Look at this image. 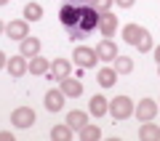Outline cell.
Returning <instances> with one entry per match:
<instances>
[{
    "mask_svg": "<svg viewBox=\"0 0 160 141\" xmlns=\"http://www.w3.org/2000/svg\"><path fill=\"white\" fill-rule=\"evenodd\" d=\"M72 59H75V64H78L80 69H91V67H96V61H99L96 48H88V45H78Z\"/></svg>",
    "mask_w": 160,
    "mask_h": 141,
    "instance_id": "3",
    "label": "cell"
},
{
    "mask_svg": "<svg viewBox=\"0 0 160 141\" xmlns=\"http://www.w3.org/2000/svg\"><path fill=\"white\" fill-rule=\"evenodd\" d=\"M136 48H139V53H149V51H152V35H149V29H144V32H142Z\"/></svg>",
    "mask_w": 160,
    "mask_h": 141,
    "instance_id": "24",
    "label": "cell"
},
{
    "mask_svg": "<svg viewBox=\"0 0 160 141\" xmlns=\"http://www.w3.org/2000/svg\"><path fill=\"white\" fill-rule=\"evenodd\" d=\"M59 83H62L64 96H69V99H78L80 93H83V83L75 80V77H64V80H59Z\"/></svg>",
    "mask_w": 160,
    "mask_h": 141,
    "instance_id": "12",
    "label": "cell"
},
{
    "mask_svg": "<svg viewBox=\"0 0 160 141\" xmlns=\"http://www.w3.org/2000/svg\"><path fill=\"white\" fill-rule=\"evenodd\" d=\"M6 35L11 40H19V43H22V40L29 35V22L27 19H13V22H8L6 24Z\"/></svg>",
    "mask_w": 160,
    "mask_h": 141,
    "instance_id": "5",
    "label": "cell"
},
{
    "mask_svg": "<svg viewBox=\"0 0 160 141\" xmlns=\"http://www.w3.org/2000/svg\"><path fill=\"white\" fill-rule=\"evenodd\" d=\"M139 139L142 141H160V128L152 123V120H147V123L139 128Z\"/></svg>",
    "mask_w": 160,
    "mask_h": 141,
    "instance_id": "14",
    "label": "cell"
},
{
    "mask_svg": "<svg viewBox=\"0 0 160 141\" xmlns=\"http://www.w3.org/2000/svg\"><path fill=\"white\" fill-rule=\"evenodd\" d=\"M6 3H8V0H0V6H6Z\"/></svg>",
    "mask_w": 160,
    "mask_h": 141,
    "instance_id": "31",
    "label": "cell"
},
{
    "mask_svg": "<svg viewBox=\"0 0 160 141\" xmlns=\"http://www.w3.org/2000/svg\"><path fill=\"white\" fill-rule=\"evenodd\" d=\"M96 77H99V85L102 88H112L115 80H118V72H115V67H102Z\"/></svg>",
    "mask_w": 160,
    "mask_h": 141,
    "instance_id": "17",
    "label": "cell"
},
{
    "mask_svg": "<svg viewBox=\"0 0 160 141\" xmlns=\"http://www.w3.org/2000/svg\"><path fill=\"white\" fill-rule=\"evenodd\" d=\"M86 123H88V114H86V112H80V109H75V112L67 114V125H69L72 130H80Z\"/></svg>",
    "mask_w": 160,
    "mask_h": 141,
    "instance_id": "21",
    "label": "cell"
},
{
    "mask_svg": "<svg viewBox=\"0 0 160 141\" xmlns=\"http://www.w3.org/2000/svg\"><path fill=\"white\" fill-rule=\"evenodd\" d=\"M88 112H91L93 117H102V114L109 112V101L104 96H93L91 101H88Z\"/></svg>",
    "mask_w": 160,
    "mask_h": 141,
    "instance_id": "13",
    "label": "cell"
},
{
    "mask_svg": "<svg viewBox=\"0 0 160 141\" xmlns=\"http://www.w3.org/2000/svg\"><path fill=\"white\" fill-rule=\"evenodd\" d=\"M6 64H8V56L3 51H0V69H6Z\"/></svg>",
    "mask_w": 160,
    "mask_h": 141,
    "instance_id": "28",
    "label": "cell"
},
{
    "mask_svg": "<svg viewBox=\"0 0 160 141\" xmlns=\"http://www.w3.org/2000/svg\"><path fill=\"white\" fill-rule=\"evenodd\" d=\"M91 6H93V8H96V11H99V13H107V11H109V8H112V6H115V0H91Z\"/></svg>",
    "mask_w": 160,
    "mask_h": 141,
    "instance_id": "25",
    "label": "cell"
},
{
    "mask_svg": "<svg viewBox=\"0 0 160 141\" xmlns=\"http://www.w3.org/2000/svg\"><path fill=\"white\" fill-rule=\"evenodd\" d=\"M133 101L128 96H118V99H112V101H109V114H112L115 120H128L133 114Z\"/></svg>",
    "mask_w": 160,
    "mask_h": 141,
    "instance_id": "2",
    "label": "cell"
},
{
    "mask_svg": "<svg viewBox=\"0 0 160 141\" xmlns=\"http://www.w3.org/2000/svg\"><path fill=\"white\" fill-rule=\"evenodd\" d=\"M69 72H72V64L67 59H53L51 69H48V80H64L69 77Z\"/></svg>",
    "mask_w": 160,
    "mask_h": 141,
    "instance_id": "9",
    "label": "cell"
},
{
    "mask_svg": "<svg viewBox=\"0 0 160 141\" xmlns=\"http://www.w3.org/2000/svg\"><path fill=\"white\" fill-rule=\"evenodd\" d=\"M72 136H75V130L69 128L67 123H62V125H53V128H51V139H53V141H69Z\"/></svg>",
    "mask_w": 160,
    "mask_h": 141,
    "instance_id": "18",
    "label": "cell"
},
{
    "mask_svg": "<svg viewBox=\"0 0 160 141\" xmlns=\"http://www.w3.org/2000/svg\"><path fill=\"white\" fill-rule=\"evenodd\" d=\"M11 123L16 125V128H29V125L35 123V109L32 107H19L11 112Z\"/></svg>",
    "mask_w": 160,
    "mask_h": 141,
    "instance_id": "6",
    "label": "cell"
},
{
    "mask_svg": "<svg viewBox=\"0 0 160 141\" xmlns=\"http://www.w3.org/2000/svg\"><path fill=\"white\" fill-rule=\"evenodd\" d=\"M115 3H118V6H120V8H131V6H133V3H136V0H115Z\"/></svg>",
    "mask_w": 160,
    "mask_h": 141,
    "instance_id": "27",
    "label": "cell"
},
{
    "mask_svg": "<svg viewBox=\"0 0 160 141\" xmlns=\"http://www.w3.org/2000/svg\"><path fill=\"white\" fill-rule=\"evenodd\" d=\"M3 32H6V24H3V22H0V35H3Z\"/></svg>",
    "mask_w": 160,
    "mask_h": 141,
    "instance_id": "30",
    "label": "cell"
},
{
    "mask_svg": "<svg viewBox=\"0 0 160 141\" xmlns=\"http://www.w3.org/2000/svg\"><path fill=\"white\" fill-rule=\"evenodd\" d=\"M19 53H22V56H27V59L38 56V53H40V40H38V37H29V35H27V37L22 40V51H19Z\"/></svg>",
    "mask_w": 160,
    "mask_h": 141,
    "instance_id": "15",
    "label": "cell"
},
{
    "mask_svg": "<svg viewBox=\"0 0 160 141\" xmlns=\"http://www.w3.org/2000/svg\"><path fill=\"white\" fill-rule=\"evenodd\" d=\"M6 69L11 72V77H24V75L29 72V61H27V56H11L8 59V64H6Z\"/></svg>",
    "mask_w": 160,
    "mask_h": 141,
    "instance_id": "7",
    "label": "cell"
},
{
    "mask_svg": "<svg viewBox=\"0 0 160 141\" xmlns=\"http://www.w3.org/2000/svg\"><path fill=\"white\" fill-rule=\"evenodd\" d=\"M96 56H99V61H115L120 53H118V45H115L109 37H104L102 43L96 45Z\"/></svg>",
    "mask_w": 160,
    "mask_h": 141,
    "instance_id": "8",
    "label": "cell"
},
{
    "mask_svg": "<svg viewBox=\"0 0 160 141\" xmlns=\"http://www.w3.org/2000/svg\"><path fill=\"white\" fill-rule=\"evenodd\" d=\"M0 141H13V133L11 130H0Z\"/></svg>",
    "mask_w": 160,
    "mask_h": 141,
    "instance_id": "26",
    "label": "cell"
},
{
    "mask_svg": "<svg viewBox=\"0 0 160 141\" xmlns=\"http://www.w3.org/2000/svg\"><path fill=\"white\" fill-rule=\"evenodd\" d=\"M78 133H80V139H83V141H96V139H102V128H99V125H88V123L83 125Z\"/></svg>",
    "mask_w": 160,
    "mask_h": 141,
    "instance_id": "23",
    "label": "cell"
},
{
    "mask_svg": "<svg viewBox=\"0 0 160 141\" xmlns=\"http://www.w3.org/2000/svg\"><path fill=\"white\" fill-rule=\"evenodd\" d=\"M158 75H160V64H158Z\"/></svg>",
    "mask_w": 160,
    "mask_h": 141,
    "instance_id": "32",
    "label": "cell"
},
{
    "mask_svg": "<svg viewBox=\"0 0 160 141\" xmlns=\"http://www.w3.org/2000/svg\"><path fill=\"white\" fill-rule=\"evenodd\" d=\"M133 114H136L139 123L155 120V117H158V101H155V99H142V101H139V107L133 109Z\"/></svg>",
    "mask_w": 160,
    "mask_h": 141,
    "instance_id": "4",
    "label": "cell"
},
{
    "mask_svg": "<svg viewBox=\"0 0 160 141\" xmlns=\"http://www.w3.org/2000/svg\"><path fill=\"white\" fill-rule=\"evenodd\" d=\"M64 99H67V96H64L62 88H59V90L51 88V90L46 93V109H48V112H59V109L64 107Z\"/></svg>",
    "mask_w": 160,
    "mask_h": 141,
    "instance_id": "11",
    "label": "cell"
},
{
    "mask_svg": "<svg viewBox=\"0 0 160 141\" xmlns=\"http://www.w3.org/2000/svg\"><path fill=\"white\" fill-rule=\"evenodd\" d=\"M24 19H27V22H40V19H43V6L35 3V0H29L27 6H24Z\"/></svg>",
    "mask_w": 160,
    "mask_h": 141,
    "instance_id": "19",
    "label": "cell"
},
{
    "mask_svg": "<svg viewBox=\"0 0 160 141\" xmlns=\"http://www.w3.org/2000/svg\"><path fill=\"white\" fill-rule=\"evenodd\" d=\"M155 59H158V64H160V45L155 48Z\"/></svg>",
    "mask_w": 160,
    "mask_h": 141,
    "instance_id": "29",
    "label": "cell"
},
{
    "mask_svg": "<svg viewBox=\"0 0 160 141\" xmlns=\"http://www.w3.org/2000/svg\"><path fill=\"white\" fill-rule=\"evenodd\" d=\"M112 67H115V72H118V75H131V72H133V59L118 56V59L112 61Z\"/></svg>",
    "mask_w": 160,
    "mask_h": 141,
    "instance_id": "22",
    "label": "cell"
},
{
    "mask_svg": "<svg viewBox=\"0 0 160 141\" xmlns=\"http://www.w3.org/2000/svg\"><path fill=\"white\" fill-rule=\"evenodd\" d=\"M142 32H144V27H139V24H126V27H123V37H126V43H131V45L139 43Z\"/></svg>",
    "mask_w": 160,
    "mask_h": 141,
    "instance_id": "20",
    "label": "cell"
},
{
    "mask_svg": "<svg viewBox=\"0 0 160 141\" xmlns=\"http://www.w3.org/2000/svg\"><path fill=\"white\" fill-rule=\"evenodd\" d=\"M99 16H102V13H99L96 8L91 6V0H88L86 6L80 8V19H78V24L67 29L69 40H72V43H75V40H83V37H88V35H91L93 29L99 27Z\"/></svg>",
    "mask_w": 160,
    "mask_h": 141,
    "instance_id": "1",
    "label": "cell"
},
{
    "mask_svg": "<svg viewBox=\"0 0 160 141\" xmlns=\"http://www.w3.org/2000/svg\"><path fill=\"white\" fill-rule=\"evenodd\" d=\"M99 32L104 35V37H112L115 32H118V16H115V13H102V16H99Z\"/></svg>",
    "mask_w": 160,
    "mask_h": 141,
    "instance_id": "10",
    "label": "cell"
},
{
    "mask_svg": "<svg viewBox=\"0 0 160 141\" xmlns=\"http://www.w3.org/2000/svg\"><path fill=\"white\" fill-rule=\"evenodd\" d=\"M48 69H51V61L43 59L40 53L29 59V72H32V75H48Z\"/></svg>",
    "mask_w": 160,
    "mask_h": 141,
    "instance_id": "16",
    "label": "cell"
}]
</instances>
